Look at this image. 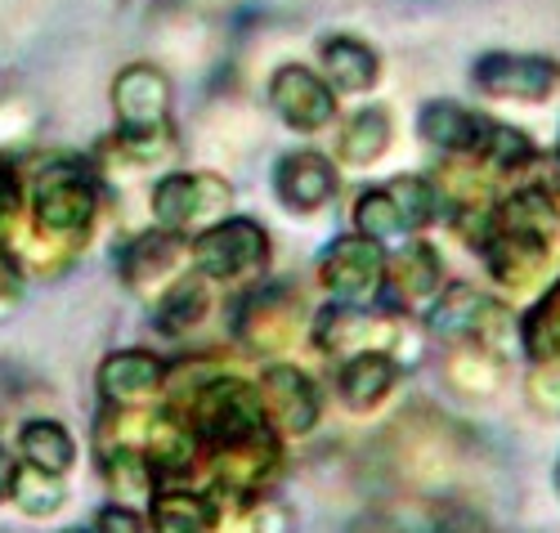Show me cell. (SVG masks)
I'll list each match as a JSON object with an SVG mask.
<instances>
[{
    "instance_id": "1f68e13d",
    "label": "cell",
    "mask_w": 560,
    "mask_h": 533,
    "mask_svg": "<svg viewBox=\"0 0 560 533\" xmlns=\"http://www.w3.org/2000/svg\"><path fill=\"white\" fill-rule=\"evenodd\" d=\"M283 529H288V511L273 507L269 498L238 502V515L229 524V533H283Z\"/></svg>"
},
{
    "instance_id": "ac0fdd59",
    "label": "cell",
    "mask_w": 560,
    "mask_h": 533,
    "mask_svg": "<svg viewBox=\"0 0 560 533\" xmlns=\"http://www.w3.org/2000/svg\"><path fill=\"white\" fill-rule=\"evenodd\" d=\"M273 188H278V198H283V207L310 216V211L332 207L337 188H341V175L323 153L305 149V153H288L283 162L273 166Z\"/></svg>"
},
{
    "instance_id": "f1b7e54d",
    "label": "cell",
    "mask_w": 560,
    "mask_h": 533,
    "mask_svg": "<svg viewBox=\"0 0 560 533\" xmlns=\"http://www.w3.org/2000/svg\"><path fill=\"white\" fill-rule=\"evenodd\" d=\"M350 216H354V233L382 242V247H390V242H404L412 233L386 188H363L359 198H354V211Z\"/></svg>"
},
{
    "instance_id": "e0dca14e",
    "label": "cell",
    "mask_w": 560,
    "mask_h": 533,
    "mask_svg": "<svg viewBox=\"0 0 560 533\" xmlns=\"http://www.w3.org/2000/svg\"><path fill=\"white\" fill-rule=\"evenodd\" d=\"M166 391V363L153 350H117L100 363V395L108 408H144Z\"/></svg>"
},
{
    "instance_id": "8992f818",
    "label": "cell",
    "mask_w": 560,
    "mask_h": 533,
    "mask_svg": "<svg viewBox=\"0 0 560 533\" xmlns=\"http://www.w3.org/2000/svg\"><path fill=\"white\" fill-rule=\"evenodd\" d=\"M399 341H404V314H395V310L328 305L314 318V346H318V355H328L337 363H346L354 355H368V350L395 355Z\"/></svg>"
},
{
    "instance_id": "5b68a950",
    "label": "cell",
    "mask_w": 560,
    "mask_h": 533,
    "mask_svg": "<svg viewBox=\"0 0 560 533\" xmlns=\"http://www.w3.org/2000/svg\"><path fill=\"white\" fill-rule=\"evenodd\" d=\"M511 327H516L511 323V310L502 301H493L489 292H480V287H471V282H448L427 310V332L444 346L480 341V346L502 350Z\"/></svg>"
},
{
    "instance_id": "d6986e66",
    "label": "cell",
    "mask_w": 560,
    "mask_h": 533,
    "mask_svg": "<svg viewBox=\"0 0 560 533\" xmlns=\"http://www.w3.org/2000/svg\"><path fill=\"white\" fill-rule=\"evenodd\" d=\"M399 385V359L386 350H368L337 363V395L350 413H377Z\"/></svg>"
},
{
    "instance_id": "d590c367",
    "label": "cell",
    "mask_w": 560,
    "mask_h": 533,
    "mask_svg": "<svg viewBox=\"0 0 560 533\" xmlns=\"http://www.w3.org/2000/svg\"><path fill=\"white\" fill-rule=\"evenodd\" d=\"M19 292H23V265L5 242H0V301H19Z\"/></svg>"
},
{
    "instance_id": "6da1fadb",
    "label": "cell",
    "mask_w": 560,
    "mask_h": 533,
    "mask_svg": "<svg viewBox=\"0 0 560 533\" xmlns=\"http://www.w3.org/2000/svg\"><path fill=\"white\" fill-rule=\"evenodd\" d=\"M100 216V179L81 162H45L32 184V229L85 242Z\"/></svg>"
},
{
    "instance_id": "8d00e7d4",
    "label": "cell",
    "mask_w": 560,
    "mask_h": 533,
    "mask_svg": "<svg viewBox=\"0 0 560 533\" xmlns=\"http://www.w3.org/2000/svg\"><path fill=\"white\" fill-rule=\"evenodd\" d=\"M14 479H19V462H14V453L5 444H0V502H10Z\"/></svg>"
},
{
    "instance_id": "4316f807",
    "label": "cell",
    "mask_w": 560,
    "mask_h": 533,
    "mask_svg": "<svg viewBox=\"0 0 560 533\" xmlns=\"http://www.w3.org/2000/svg\"><path fill=\"white\" fill-rule=\"evenodd\" d=\"M100 471L113 484L117 502H153V494L162 489V479L153 471V462L139 449H117V453H100Z\"/></svg>"
},
{
    "instance_id": "52a82bcc",
    "label": "cell",
    "mask_w": 560,
    "mask_h": 533,
    "mask_svg": "<svg viewBox=\"0 0 560 533\" xmlns=\"http://www.w3.org/2000/svg\"><path fill=\"white\" fill-rule=\"evenodd\" d=\"M471 85L485 90L489 100H506V104H551L560 94V59L493 50L476 59Z\"/></svg>"
},
{
    "instance_id": "f546056e",
    "label": "cell",
    "mask_w": 560,
    "mask_h": 533,
    "mask_svg": "<svg viewBox=\"0 0 560 533\" xmlns=\"http://www.w3.org/2000/svg\"><path fill=\"white\" fill-rule=\"evenodd\" d=\"M10 502L27 515H55L63 502H68V484L63 475H50V471H36V466H19V479H14V494Z\"/></svg>"
},
{
    "instance_id": "7402d4cb",
    "label": "cell",
    "mask_w": 560,
    "mask_h": 533,
    "mask_svg": "<svg viewBox=\"0 0 560 533\" xmlns=\"http://www.w3.org/2000/svg\"><path fill=\"white\" fill-rule=\"evenodd\" d=\"M149 529L153 533H215L220 529V502L215 494L166 484L149 502Z\"/></svg>"
},
{
    "instance_id": "7a4b0ae2",
    "label": "cell",
    "mask_w": 560,
    "mask_h": 533,
    "mask_svg": "<svg viewBox=\"0 0 560 533\" xmlns=\"http://www.w3.org/2000/svg\"><path fill=\"white\" fill-rule=\"evenodd\" d=\"M318 282L332 305L346 310H386V247L363 233L332 237L318 256Z\"/></svg>"
},
{
    "instance_id": "d4e9b609",
    "label": "cell",
    "mask_w": 560,
    "mask_h": 533,
    "mask_svg": "<svg viewBox=\"0 0 560 533\" xmlns=\"http://www.w3.org/2000/svg\"><path fill=\"white\" fill-rule=\"evenodd\" d=\"M390 139H395L390 113L386 108H363V113H354L346 121V130L337 139V153L350 166H377L390 153Z\"/></svg>"
},
{
    "instance_id": "277c9868",
    "label": "cell",
    "mask_w": 560,
    "mask_h": 533,
    "mask_svg": "<svg viewBox=\"0 0 560 533\" xmlns=\"http://www.w3.org/2000/svg\"><path fill=\"white\" fill-rule=\"evenodd\" d=\"M189 265L211 282H247L269 265V233L247 216H224L220 224L194 233Z\"/></svg>"
},
{
    "instance_id": "5bb4252c",
    "label": "cell",
    "mask_w": 560,
    "mask_h": 533,
    "mask_svg": "<svg viewBox=\"0 0 560 533\" xmlns=\"http://www.w3.org/2000/svg\"><path fill=\"white\" fill-rule=\"evenodd\" d=\"M444 292V260L431 242L408 237L395 256H386V310L412 314L431 310V301Z\"/></svg>"
},
{
    "instance_id": "836d02e7",
    "label": "cell",
    "mask_w": 560,
    "mask_h": 533,
    "mask_svg": "<svg viewBox=\"0 0 560 533\" xmlns=\"http://www.w3.org/2000/svg\"><path fill=\"white\" fill-rule=\"evenodd\" d=\"M19 211H23L19 175L10 166H0V242H10V233L19 229Z\"/></svg>"
},
{
    "instance_id": "3957f363",
    "label": "cell",
    "mask_w": 560,
    "mask_h": 533,
    "mask_svg": "<svg viewBox=\"0 0 560 533\" xmlns=\"http://www.w3.org/2000/svg\"><path fill=\"white\" fill-rule=\"evenodd\" d=\"M229 207H233V188H229V179H220L211 171H171L149 193L153 224L166 233H179V237L220 224Z\"/></svg>"
},
{
    "instance_id": "ba28073f",
    "label": "cell",
    "mask_w": 560,
    "mask_h": 533,
    "mask_svg": "<svg viewBox=\"0 0 560 533\" xmlns=\"http://www.w3.org/2000/svg\"><path fill=\"white\" fill-rule=\"evenodd\" d=\"M171 77L158 63H126L113 81V113L117 135H175L171 130Z\"/></svg>"
},
{
    "instance_id": "9c48e42d",
    "label": "cell",
    "mask_w": 560,
    "mask_h": 533,
    "mask_svg": "<svg viewBox=\"0 0 560 533\" xmlns=\"http://www.w3.org/2000/svg\"><path fill=\"white\" fill-rule=\"evenodd\" d=\"M207 466H211V479L220 498L229 502H252V498H265L269 479L283 466V440L273 430L265 434H252V440H238V444H224L215 453H207Z\"/></svg>"
},
{
    "instance_id": "d6a6232c",
    "label": "cell",
    "mask_w": 560,
    "mask_h": 533,
    "mask_svg": "<svg viewBox=\"0 0 560 533\" xmlns=\"http://www.w3.org/2000/svg\"><path fill=\"white\" fill-rule=\"evenodd\" d=\"M525 395H529L534 413L560 417V363H534V372L525 381Z\"/></svg>"
},
{
    "instance_id": "4fadbf2b",
    "label": "cell",
    "mask_w": 560,
    "mask_h": 533,
    "mask_svg": "<svg viewBox=\"0 0 560 533\" xmlns=\"http://www.w3.org/2000/svg\"><path fill=\"white\" fill-rule=\"evenodd\" d=\"M269 108L278 113L288 130H301V135H314L323 126H332L337 117V94L332 85L323 81L314 68L305 63H283L273 77H269Z\"/></svg>"
},
{
    "instance_id": "8fae6325",
    "label": "cell",
    "mask_w": 560,
    "mask_h": 533,
    "mask_svg": "<svg viewBox=\"0 0 560 533\" xmlns=\"http://www.w3.org/2000/svg\"><path fill=\"white\" fill-rule=\"evenodd\" d=\"M184 260H189V242H184L179 233H166V229L153 224L149 233H135L126 242L121 256H117V269H121V282L135 297L158 301L184 274Z\"/></svg>"
},
{
    "instance_id": "cb8c5ba5",
    "label": "cell",
    "mask_w": 560,
    "mask_h": 533,
    "mask_svg": "<svg viewBox=\"0 0 560 533\" xmlns=\"http://www.w3.org/2000/svg\"><path fill=\"white\" fill-rule=\"evenodd\" d=\"M211 305H215V297H211V278H202V274H179L166 292L153 301V318H158V327L166 332V336H189L207 314H211Z\"/></svg>"
},
{
    "instance_id": "e575fe53",
    "label": "cell",
    "mask_w": 560,
    "mask_h": 533,
    "mask_svg": "<svg viewBox=\"0 0 560 533\" xmlns=\"http://www.w3.org/2000/svg\"><path fill=\"white\" fill-rule=\"evenodd\" d=\"M95 533H153V529L144 524V515H139L135 507L113 502V507H104V511L95 515Z\"/></svg>"
},
{
    "instance_id": "f35d334b",
    "label": "cell",
    "mask_w": 560,
    "mask_h": 533,
    "mask_svg": "<svg viewBox=\"0 0 560 533\" xmlns=\"http://www.w3.org/2000/svg\"><path fill=\"white\" fill-rule=\"evenodd\" d=\"M556 162H560V158H556Z\"/></svg>"
},
{
    "instance_id": "44dd1931",
    "label": "cell",
    "mask_w": 560,
    "mask_h": 533,
    "mask_svg": "<svg viewBox=\"0 0 560 533\" xmlns=\"http://www.w3.org/2000/svg\"><path fill=\"white\" fill-rule=\"evenodd\" d=\"M318 63H323L318 77L332 85V94H368L382 77L377 50L359 36H328L318 45Z\"/></svg>"
},
{
    "instance_id": "ffe728a7",
    "label": "cell",
    "mask_w": 560,
    "mask_h": 533,
    "mask_svg": "<svg viewBox=\"0 0 560 533\" xmlns=\"http://www.w3.org/2000/svg\"><path fill=\"white\" fill-rule=\"evenodd\" d=\"M417 126H422V139L431 149H440L444 158H476L489 117L457 104V100H435L422 108V121Z\"/></svg>"
},
{
    "instance_id": "9a60e30c",
    "label": "cell",
    "mask_w": 560,
    "mask_h": 533,
    "mask_svg": "<svg viewBox=\"0 0 560 533\" xmlns=\"http://www.w3.org/2000/svg\"><path fill=\"white\" fill-rule=\"evenodd\" d=\"M493 229L516 233L529 242H542V247H560V193L551 184H516L511 193H498L493 202Z\"/></svg>"
},
{
    "instance_id": "484cf974",
    "label": "cell",
    "mask_w": 560,
    "mask_h": 533,
    "mask_svg": "<svg viewBox=\"0 0 560 533\" xmlns=\"http://www.w3.org/2000/svg\"><path fill=\"white\" fill-rule=\"evenodd\" d=\"M516 332L529 363H560V278L521 314Z\"/></svg>"
},
{
    "instance_id": "7c38bea8",
    "label": "cell",
    "mask_w": 560,
    "mask_h": 533,
    "mask_svg": "<svg viewBox=\"0 0 560 533\" xmlns=\"http://www.w3.org/2000/svg\"><path fill=\"white\" fill-rule=\"evenodd\" d=\"M301 327H305V305L296 292H288V287H260V292H252L238 310V323H233L238 341L252 355L288 350L301 336Z\"/></svg>"
},
{
    "instance_id": "4dcf8cb0",
    "label": "cell",
    "mask_w": 560,
    "mask_h": 533,
    "mask_svg": "<svg viewBox=\"0 0 560 533\" xmlns=\"http://www.w3.org/2000/svg\"><path fill=\"white\" fill-rule=\"evenodd\" d=\"M386 193L395 198V207H399L408 229H427L440 216V193H435V184L427 175H399V179L386 184Z\"/></svg>"
},
{
    "instance_id": "603a6c76",
    "label": "cell",
    "mask_w": 560,
    "mask_h": 533,
    "mask_svg": "<svg viewBox=\"0 0 560 533\" xmlns=\"http://www.w3.org/2000/svg\"><path fill=\"white\" fill-rule=\"evenodd\" d=\"M502 372H506L502 350L480 346V341L448 346V355H444V381L462 399H493L502 391Z\"/></svg>"
},
{
    "instance_id": "30bf717a",
    "label": "cell",
    "mask_w": 560,
    "mask_h": 533,
    "mask_svg": "<svg viewBox=\"0 0 560 533\" xmlns=\"http://www.w3.org/2000/svg\"><path fill=\"white\" fill-rule=\"evenodd\" d=\"M256 395H260L265 421L273 426L278 440H301V434H310L323 417L318 385L292 363H269L256 381Z\"/></svg>"
},
{
    "instance_id": "83f0119b",
    "label": "cell",
    "mask_w": 560,
    "mask_h": 533,
    "mask_svg": "<svg viewBox=\"0 0 560 533\" xmlns=\"http://www.w3.org/2000/svg\"><path fill=\"white\" fill-rule=\"evenodd\" d=\"M19 449H23L27 466L50 471V475H68V471H72V462H77V444H72V434H68L59 421H50V417L27 421V426H23V434H19Z\"/></svg>"
},
{
    "instance_id": "2e32d148",
    "label": "cell",
    "mask_w": 560,
    "mask_h": 533,
    "mask_svg": "<svg viewBox=\"0 0 560 533\" xmlns=\"http://www.w3.org/2000/svg\"><path fill=\"white\" fill-rule=\"evenodd\" d=\"M480 260H485L489 278L502 287L506 297H529L534 287L542 282L547 265H551V247L529 242V237H516V233H502V229L489 224V233L480 242Z\"/></svg>"
},
{
    "instance_id": "74e56055",
    "label": "cell",
    "mask_w": 560,
    "mask_h": 533,
    "mask_svg": "<svg viewBox=\"0 0 560 533\" xmlns=\"http://www.w3.org/2000/svg\"><path fill=\"white\" fill-rule=\"evenodd\" d=\"M556 489H560V466H556Z\"/></svg>"
}]
</instances>
